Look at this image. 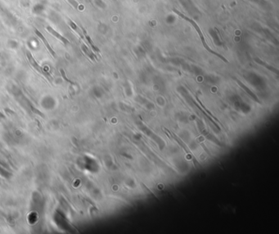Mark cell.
Segmentation results:
<instances>
[{
	"mask_svg": "<svg viewBox=\"0 0 279 234\" xmlns=\"http://www.w3.org/2000/svg\"><path fill=\"white\" fill-rule=\"evenodd\" d=\"M173 11H174V12H175V13L177 14V15H178V16H179L180 17L182 18V19H184V20H187V21H188V22L191 23V25H192V26H193L194 28L196 29V32H197L198 35H199V37H200V41H201V43H202L203 46H204V47H205V49H206L207 51H208V52H210V53H212V54H214V55L217 56H218V57H219V58H220L221 60H223V61H224V62L228 63V61H227V59L225 58L224 56H222V55H220V54H218V52H214V51H213V50H212L211 48H210V47H209V46H208V44H207L206 42H205V37H204V35H203V33H202V31H201V29H200V27H199V25H198L197 24H196V21H195V20H192V19H191V18L187 17V16H184L183 14L181 13V12H180L179 11H178L177 9L173 8Z\"/></svg>",
	"mask_w": 279,
	"mask_h": 234,
	"instance_id": "cell-1",
	"label": "cell"
},
{
	"mask_svg": "<svg viewBox=\"0 0 279 234\" xmlns=\"http://www.w3.org/2000/svg\"><path fill=\"white\" fill-rule=\"evenodd\" d=\"M26 56H27V57H28V60H29V63H30V65H31L32 66H33V67H34V69H35V70L38 72V73H40V74H43V75H44L46 78H47V79H49V81H52L51 75H50V74H48L47 71H45L43 68L41 67L40 65H38V63H37V61H35V59L33 57V56H32L31 53H30L29 51H26Z\"/></svg>",
	"mask_w": 279,
	"mask_h": 234,
	"instance_id": "cell-2",
	"label": "cell"
},
{
	"mask_svg": "<svg viewBox=\"0 0 279 234\" xmlns=\"http://www.w3.org/2000/svg\"><path fill=\"white\" fill-rule=\"evenodd\" d=\"M165 130H166V131H167V132H168V133H169V134H170V135H171V136H172V137H173V139L175 140L176 142H178V144H179L180 146H182V148L184 149V151H186V152H187V153H188L189 155H191V156H192V159H193V162H195V163H196V158H195V156H194V155H192V153H191V151H190V150H189V148H188V147H187V146H186V144H185V143H184V142H182V140L180 139L179 137H178V136H177V135H176V134H174V133H171V132H169V130H168V129H167V128H165Z\"/></svg>",
	"mask_w": 279,
	"mask_h": 234,
	"instance_id": "cell-3",
	"label": "cell"
},
{
	"mask_svg": "<svg viewBox=\"0 0 279 234\" xmlns=\"http://www.w3.org/2000/svg\"><path fill=\"white\" fill-rule=\"evenodd\" d=\"M34 30H35V34H37V35H38V37H39V38H40L41 40L43 41V43H44L45 47H47V50H48V51H49L50 53H51V55H52V56H53V57H56V53H55V52H54V51H53V49H52V47H51V46H50V45H49V43H48V42H47V39H46V38H45L44 36L43 35V34H42V33H40V32L38 31V29H34Z\"/></svg>",
	"mask_w": 279,
	"mask_h": 234,
	"instance_id": "cell-4",
	"label": "cell"
},
{
	"mask_svg": "<svg viewBox=\"0 0 279 234\" xmlns=\"http://www.w3.org/2000/svg\"><path fill=\"white\" fill-rule=\"evenodd\" d=\"M46 29H47V31L49 32L50 34H52V35H53V36H55V37H56V38H58V39H60V40H61L63 43H65V44H70V42H69V40H68V39H66V38H64V37H63L62 35H61V34H58V33H57V32H56V30H55V29H54L53 28H52V27H51V26H49V25H47V26L46 27Z\"/></svg>",
	"mask_w": 279,
	"mask_h": 234,
	"instance_id": "cell-5",
	"label": "cell"
},
{
	"mask_svg": "<svg viewBox=\"0 0 279 234\" xmlns=\"http://www.w3.org/2000/svg\"><path fill=\"white\" fill-rule=\"evenodd\" d=\"M197 122H198V125H199V128H200V133H202L203 135H204V136H205V137H206L207 138H208V139H209V140H211V141H213V142H216V143H218V144H221L220 142H218V140L216 139L215 137H212L211 135L209 134V133H208V132H206V131L205 130V129H204V128H203V125H202V124H201V123H200V121H199V120H197Z\"/></svg>",
	"mask_w": 279,
	"mask_h": 234,
	"instance_id": "cell-6",
	"label": "cell"
},
{
	"mask_svg": "<svg viewBox=\"0 0 279 234\" xmlns=\"http://www.w3.org/2000/svg\"><path fill=\"white\" fill-rule=\"evenodd\" d=\"M234 79H235V78H234ZM236 79V82H237V83H238L239 85L241 86V88H243V89L245 90V92H248V94L250 95V97H252V98H254V101H257V102H259V103H261V101H259V98H258V97H256V95L254 94V92H251V91H250V89H249V88H247V87H246V86H245V85H244V84H243V83H241V81H240V80H238V79Z\"/></svg>",
	"mask_w": 279,
	"mask_h": 234,
	"instance_id": "cell-7",
	"label": "cell"
},
{
	"mask_svg": "<svg viewBox=\"0 0 279 234\" xmlns=\"http://www.w3.org/2000/svg\"><path fill=\"white\" fill-rule=\"evenodd\" d=\"M82 33H83V36H84V38H86V40H87V42H88V43H89L90 46H91V47H92V50H93V51H95V52H100V50H99L98 48H97V47H96V46H95L94 43H93V42H92V39H91V38H90L89 36H88V34H87V33H86V31H85V29H83H83H82Z\"/></svg>",
	"mask_w": 279,
	"mask_h": 234,
	"instance_id": "cell-8",
	"label": "cell"
},
{
	"mask_svg": "<svg viewBox=\"0 0 279 234\" xmlns=\"http://www.w3.org/2000/svg\"><path fill=\"white\" fill-rule=\"evenodd\" d=\"M68 21H69V25H70V26L71 27L72 29H74V31H75V33H77V34H79V35L80 36L81 38H83V39H84V36H83V34H82V30H80V29H79V28L78 26H77L76 24H75V23H74V21H72L71 20H68Z\"/></svg>",
	"mask_w": 279,
	"mask_h": 234,
	"instance_id": "cell-9",
	"label": "cell"
},
{
	"mask_svg": "<svg viewBox=\"0 0 279 234\" xmlns=\"http://www.w3.org/2000/svg\"><path fill=\"white\" fill-rule=\"evenodd\" d=\"M254 61H256L257 63H259V64H260V65H263V66H265V67L267 68V69H268V70H271V71L275 72V73H276V74H278V70H277V69H276V68H274V67H272V66H271V65H268L267 63L263 62V61H261V60H259V59H258V58L254 59Z\"/></svg>",
	"mask_w": 279,
	"mask_h": 234,
	"instance_id": "cell-10",
	"label": "cell"
},
{
	"mask_svg": "<svg viewBox=\"0 0 279 234\" xmlns=\"http://www.w3.org/2000/svg\"><path fill=\"white\" fill-rule=\"evenodd\" d=\"M82 49H83V51L84 52V53H86V55H87L92 61H95V57H96V56H95L94 54L92 53V52L88 49V47H87V46H85L84 44H82Z\"/></svg>",
	"mask_w": 279,
	"mask_h": 234,
	"instance_id": "cell-11",
	"label": "cell"
},
{
	"mask_svg": "<svg viewBox=\"0 0 279 234\" xmlns=\"http://www.w3.org/2000/svg\"><path fill=\"white\" fill-rule=\"evenodd\" d=\"M141 186H142V187H143V189H144V190H145V191H146V192H147V193H149V194H150V195H151V196H153V197H154V198H155V199H157V198H156V196H155V194L153 193L152 191H151V190H150V189H149V188H148V187H146V185L144 184L143 182H141Z\"/></svg>",
	"mask_w": 279,
	"mask_h": 234,
	"instance_id": "cell-12",
	"label": "cell"
},
{
	"mask_svg": "<svg viewBox=\"0 0 279 234\" xmlns=\"http://www.w3.org/2000/svg\"><path fill=\"white\" fill-rule=\"evenodd\" d=\"M60 71H61V76H62V78L64 79H65V80L66 81V82H68V83H70V84H74V82H72V81H70V79H68L67 78H66V76H65V71H64V70H63V69H61V70H60Z\"/></svg>",
	"mask_w": 279,
	"mask_h": 234,
	"instance_id": "cell-13",
	"label": "cell"
},
{
	"mask_svg": "<svg viewBox=\"0 0 279 234\" xmlns=\"http://www.w3.org/2000/svg\"><path fill=\"white\" fill-rule=\"evenodd\" d=\"M67 1L69 2V3H70V5H72V6L74 7V8L75 9L78 8V7H79V3L76 2V0H67Z\"/></svg>",
	"mask_w": 279,
	"mask_h": 234,
	"instance_id": "cell-14",
	"label": "cell"
},
{
	"mask_svg": "<svg viewBox=\"0 0 279 234\" xmlns=\"http://www.w3.org/2000/svg\"><path fill=\"white\" fill-rule=\"evenodd\" d=\"M31 109H32V110H33V111H34V113H36V114H38V115H41V116H42V117H44V115H43V114H42V112H41V111H39V110H37L36 108L33 107V106H31Z\"/></svg>",
	"mask_w": 279,
	"mask_h": 234,
	"instance_id": "cell-15",
	"label": "cell"
}]
</instances>
